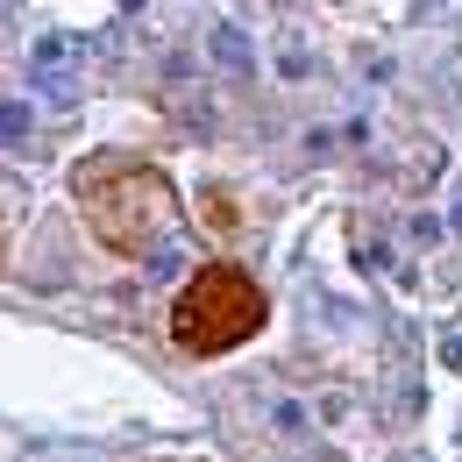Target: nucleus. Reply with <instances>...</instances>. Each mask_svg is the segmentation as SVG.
Returning <instances> with one entry per match:
<instances>
[{"instance_id":"2","label":"nucleus","mask_w":462,"mask_h":462,"mask_svg":"<svg viewBox=\"0 0 462 462\" xmlns=\"http://www.w3.org/2000/svg\"><path fill=\"white\" fill-rule=\"evenodd\" d=\"M263 285L242 263H199L171 299V342L185 356H228L263 335Z\"/></svg>"},{"instance_id":"1","label":"nucleus","mask_w":462,"mask_h":462,"mask_svg":"<svg viewBox=\"0 0 462 462\" xmlns=\"http://www.w3.org/2000/svg\"><path fill=\"white\" fill-rule=\"evenodd\" d=\"M79 207H86V228L100 235L115 256H150L164 235L178 228V192L157 164H135V157H93L79 164Z\"/></svg>"}]
</instances>
